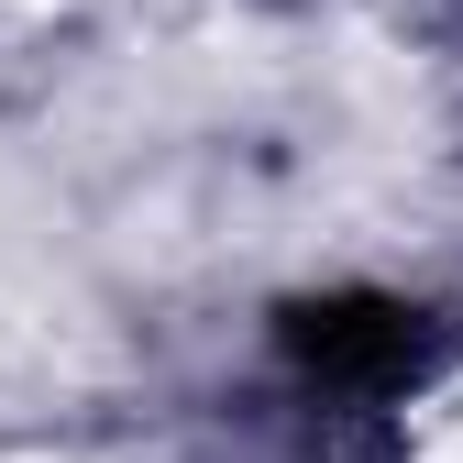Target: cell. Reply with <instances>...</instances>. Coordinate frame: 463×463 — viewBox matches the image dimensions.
Here are the masks:
<instances>
[{
  "label": "cell",
  "instance_id": "obj_1",
  "mask_svg": "<svg viewBox=\"0 0 463 463\" xmlns=\"http://www.w3.org/2000/svg\"><path fill=\"white\" fill-rule=\"evenodd\" d=\"M276 342L320 397H397L430 375V320L409 298H298Z\"/></svg>",
  "mask_w": 463,
  "mask_h": 463
}]
</instances>
